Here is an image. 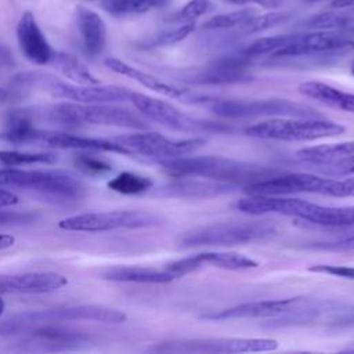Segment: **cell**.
<instances>
[{
  "instance_id": "6da1fadb",
  "label": "cell",
  "mask_w": 354,
  "mask_h": 354,
  "mask_svg": "<svg viewBox=\"0 0 354 354\" xmlns=\"http://www.w3.org/2000/svg\"><path fill=\"white\" fill-rule=\"evenodd\" d=\"M18 113L35 120H46L58 124H94L113 126L131 130H145L148 123L136 112L113 104L102 102H57L15 109Z\"/></svg>"
},
{
  "instance_id": "7a4b0ae2",
  "label": "cell",
  "mask_w": 354,
  "mask_h": 354,
  "mask_svg": "<svg viewBox=\"0 0 354 354\" xmlns=\"http://www.w3.org/2000/svg\"><path fill=\"white\" fill-rule=\"evenodd\" d=\"M158 165L171 177H201L234 187L250 185L270 178L279 171L263 165L235 160L217 155L177 156L159 160Z\"/></svg>"
},
{
  "instance_id": "3957f363",
  "label": "cell",
  "mask_w": 354,
  "mask_h": 354,
  "mask_svg": "<svg viewBox=\"0 0 354 354\" xmlns=\"http://www.w3.org/2000/svg\"><path fill=\"white\" fill-rule=\"evenodd\" d=\"M12 84L19 88H36L47 93L53 98H62L73 102H102L115 104L130 101L131 90L122 86H102V84H77L73 82H65L59 77L39 72L29 71L14 76Z\"/></svg>"
},
{
  "instance_id": "277c9868",
  "label": "cell",
  "mask_w": 354,
  "mask_h": 354,
  "mask_svg": "<svg viewBox=\"0 0 354 354\" xmlns=\"http://www.w3.org/2000/svg\"><path fill=\"white\" fill-rule=\"evenodd\" d=\"M249 195H289V194H321L336 198L354 196V177L326 178L310 173L275 174L270 178L245 187Z\"/></svg>"
},
{
  "instance_id": "5b68a950",
  "label": "cell",
  "mask_w": 354,
  "mask_h": 354,
  "mask_svg": "<svg viewBox=\"0 0 354 354\" xmlns=\"http://www.w3.org/2000/svg\"><path fill=\"white\" fill-rule=\"evenodd\" d=\"M275 232L277 228L266 221H224L188 230L178 236L177 243L183 248L243 245L267 239Z\"/></svg>"
},
{
  "instance_id": "8992f818",
  "label": "cell",
  "mask_w": 354,
  "mask_h": 354,
  "mask_svg": "<svg viewBox=\"0 0 354 354\" xmlns=\"http://www.w3.org/2000/svg\"><path fill=\"white\" fill-rule=\"evenodd\" d=\"M246 136L264 140L278 141H315L321 138H329L340 136L346 131V127L340 123L319 118H271L254 124L248 126Z\"/></svg>"
},
{
  "instance_id": "52a82bcc",
  "label": "cell",
  "mask_w": 354,
  "mask_h": 354,
  "mask_svg": "<svg viewBox=\"0 0 354 354\" xmlns=\"http://www.w3.org/2000/svg\"><path fill=\"white\" fill-rule=\"evenodd\" d=\"M206 104L217 116L225 119H253L261 116H293V118H319L311 106L289 101L286 98H266V100H218L205 98Z\"/></svg>"
},
{
  "instance_id": "ba28073f",
  "label": "cell",
  "mask_w": 354,
  "mask_h": 354,
  "mask_svg": "<svg viewBox=\"0 0 354 354\" xmlns=\"http://www.w3.org/2000/svg\"><path fill=\"white\" fill-rule=\"evenodd\" d=\"M18 187L51 196L76 198L83 191L82 183L64 170H24L0 167V187Z\"/></svg>"
},
{
  "instance_id": "9c48e42d",
  "label": "cell",
  "mask_w": 354,
  "mask_h": 354,
  "mask_svg": "<svg viewBox=\"0 0 354 354\" xmlns=\"http://www.w3.org/2000/svg\"><path fill=\"white\" fill-rule=\"evenodd\" d=\"M162 224V217L145 210L88 212L65 217L58 227L65 231L102 232L120 228H148Z\"/></svg>"
},
{
  "instance_id": "30bf717a",
  "label": "cell",
  "mask_w": 354,
  "mask_h": 354,
  "mask_svg": "<svg viewBox=\"0 0 354 354\" xmlns=\"http://www.w3.org/2000/svg\"><path fill=\"white\" fill-rule=\"evenodd\" d=\"M130 102L136 106L140 113H142L147 119L153 120L170 130L183 131V133H210V131H224L228 130V126L220 122L203 120L199 118L189 116L176 108L174 105L158 100L142 93L131 91Z\"/></svg>"
},
{
  "instance_id": "8fae6325",
  "label": "cell",
  "mask_w": 354,
  "mask_h": 354,
  "mask_svg": "<svg viewBox=\"0 0 354 354\" xmlns=\"http://www.w3.org/2000/svg\"><path fill=\"white\" fill-rule=\"evenodd\" d=\"M127 152V155H138L149 162L158 163L163 159L188 155L205 145L203 138H178L171 140L160 133L140 131L112 137Z\"/></svg>"
},
{
  "instance_id": "7c38bea8",
  "label": "cell",
  "mask_w": 354,
  "mask_h": 354,
  "mask_svg": "<svg viewBox=\"0 0 354 354\" xmlns=\"http://www.w3.org/2000/svg\"><path fill=\"white\" fill-rule=\"evenodd\" d=\"M8 318L22 325L25 332L29 326L37 324H50L61 321H95L116 325L126 322L127 315L118 308L106 307L102 304H75L21 313L11 315Z\"/></svg>"
},
{
  "instance_id": "4fadbf2b",
  "label": "cell",
  "mask_w": 354,
  "mask_h": 354,
  "mask_svg": "<svg viewBox=\"0 0 354 354\" xmlns=\"http://www.w3.org/2000/svg\"><path fill=\"white\" fill-rule=\"evenodd\" d=\"M278 342L268 337H207L173 340L158 347L166 353H259L274 351Z\"/></svg>"
},
{
  "instance_id": "5bb4252c",
  "label": "cell",
  "mask_w": 354,
  "mask_h": 354,
  "mask_svg": "<svg viewBox=\"0 0 354 354\" xmlns=\"http://www.w3.org/2000/svg\"><path fill=\"white\" fill-rule=\"evenodd\" d=\"M354 50V41L342 32L315 30L306 35L290 36L289 41L272 53L274 57H297L314 53L346 55Z\"/></svg>"
},
{
  "instance_id": "9a60e30c",
  "label": "cell",
  "mask_w": 354,
  "mask_h": 354,
  "mask_svg": "<svg viewBox=\"0 0 354 354\" xmlns=\"http://www.w3.org/2000/svg\"><path fill=\"white\" fill-rule=\"evenodd\" d=\"M306 297H288L275 300H257L246 301L228 308L201 315L202 319L225 321V319H243V318H277L288 314L303 304Z\"/></svg>"
},
{
  "instance_id": "2e32d148",
  "label": "cell",
  "mask_w": 354,
  "mask_h": 354,
  "mask_svg": "<svg viewBox=\"0 0 354 354\" xmlns=\"http://www.w3.org/2000/svg\"><path fill=\"white\" fill-rule=\"evenodd\" d=\"M318 205L310 201L299 198H283L279 195H249L248 198L239 199L236 207L252 216L261 214H283L293 216L304 220Z\"/></svg>"
},
{
  "instance_id": "e0dca14e",
  "label": "cell",
  "mask_w": 354,
  "mask_h": 354,
  "mask_svg": "<svg viewBox=\"0 0 354 354\" xmlns=\"http://www.w3.org/2000/svg\"><path fill=\"white\" fill-rule=\"evenodd\" d=\"M203 266H212L223 270H248L256 268L259 264L256 260L236 252H203L194 256H188L167 264L165 268L174 274L177 278L198 270Z\"/></svg>"
},
{
  "instance_id": "ac0fdd59",
  "label": "cell",
  "mask_w": 354,
  "mask_h": 354,
  "mask_svg": "<svg viewBox=\"0 0 354 354\" xmlns=\"http://www.w3.org/2000/svg\"><path fill=\"white\" fill-rule=\"evenodd\" d=\"M17 40L26 59L36 65H48L54 50L30 11H25L17 24Z\"/></svg>"
},
{
  "instance_id": "d6986e66",
  "label": "cell",
  "mask_w": 354,
  "mask_h": 354,
  "mask_svg": "<svg viewBox=\"0 0 354 354\" xmlns=\"http://www.w3.org/2000/svg\"><path fill=\"white\" fill-rule=\"evenodd\" d=\"M105 65L113 71L115 73H119V75H123V76H127L133 80H136L137 83H140L141 86L155 91V93H159L162 95H166L169 98H174V100H178V101H184V102H188V100H192L191 102L195 101V97L196 94H191L188 90L185 88H181V87H177L174 84H170L167 82H163L160 79H158L156 76L153 75H149L147 72H142L129 64H126L124 61L119 59V58H115V57H108L105 58Z\"/></svg>"
},
{
  "instance_id": "ffe728a7",
  "label": "cell",
  "mask_w": 354,
  "mask_h": 354,
  "mask_svg": "<svg viewBox=\"0 0 354 354\" xmlns=\"http://www.w3.org/2000/svg\"><path fill=\"white\" fill-rule=\"evenodd\" d=\"M76 24L84 51L90 57L100 55L106 44V25L104 19L95 11L77 6Z\"/></svg>"
},
{
  "instance_id": "44dd1931",
  "label": "cell",
  "mask_w": 354,
  "mask_h": 354,
  "mask_svg": "<svg viewBox=\"0 0 354 354\" xmlns=\"http://www.w3.org/2000/svg\"><path fill=\"white\" fill-rule=\"evenodd\" d=\"M236 187L213 180H201L195 177H176L166 189V195L177 198H213L232 192Z\"/></svg>"
},
{
  "instance_id": "7402d4cb",
  "label": "cell",
  "mask_w": 354,
  "mask_h": 354,
  "mask_svg": "<svg viewBox=\"0 0 354 354\" xmlns=\"http://www.w3.org/2000/svg\"><path fill=\"white\" fill-rule=\"evenodd\" d=\"M101 278L112 282H134V283H167L177 277L166 268H149L138 266H115L104 270Z\"/></svg>"
},
{
  "instance_id": "603a6c76",
  "label": "cell",
  "mask_w": 354,
  "mask_h": 354,
  "mask_svg": "<svg viewBox=\"0 0 354 354\" xmlns=\"http://www.w3.org/2000/svg\"><path fill=\"white\" fill-rule=\"evenodd\" d=\"M299 91L304 97L315 100L324 105L342 109L344 112H354V94L342 91L324 82H304L299 86Z\"/></svg>"
},
{
  "instance_id": "cb8c5ba5",
  "label": "cell",
  "mask_w": 354,
  "mask_h": 354,
  "mask_svg": "<svg viewBox=\"0 0 354 354\" xmlns=\"http://www.w3.org/2000/svg\"><path fill=\"white\" fill-rule=\"evenodd\" d=\"M48 65L73 83L86 86L100 84V80L90 72V69L82 61L68 53L53 51Z\"/></svg>"
},
{
  "instance_id": "d4e9b609",
  "label": "cell",
  "mask_w": 354,
  "mask_h": 354,
  "mask_svg": "<svg viewBox=\"0 0 354 354\" xmlns=\"http://www.w3.org/2000/svg\"><path fill=\"white\" fill-rule=\"evenodd\" d=\"M350 153H354V141L306 147L296 152V158L304 163L319 167Z\"/></svg>"
},
{
  "instance_id": "484cf974",
  "label": "cell",
  "mask_w": 354,
  "mask_h": 354,
  "mask_svg": "<svg viewBox=\"0 0 354 354\" xmlns=\"http://www.w3.org/2000/svg\"><path fill=\"white\" fill-rule=\"evenodd\" d=\"M252 80V76L245 72V69H234L221 66L217 64L194 73L188 82L198 84H236L246 83Z\"/></svg>"
},
{
  "instance_id": "4316f807",
  "label": "cell",
  "mask_w": 354,
  "mask_h": 354,
  "mask_svg": "<svg viewBox=\"0 0 354 354\" xmlns=\"http://www.w3.org/2000/svg\"><path fill=\"white\" fill-rule=\"evenodd\" d=\"M306 221L324 227L354 225V206H321L318 205Z\"/></svg>"
},
{
  "instance_id": "83f0119b",
  "label": "cell",
  "mask_w": 354,
  "mask_h": 354,
  "mask_svg": "<svg viewBox=\"0 0 354 354\" xmlns=\"http://www.w3.org/2000/svg\"><path fill=\"white\" fill-rule=\"evenodd\" d=\"M153 181L147 177L131 171H122L108 181V188L123 195H138L148 191Z\"/></svg>"
},
{
  "instance_id": "f1b7e54d",
  "label": "cell",
  "mask_w": 354,
  "mask_h": 354,
  "mask_svg": "<svg viewBox=\"0 0 354 354\" xmlns=\"http://www.w3.org/2000/svg\"><path fill=\"white\" fill-rule=\"evenodd\" d=\"M57 162L54 152H24V151H0V165L4 167H15L24 165L46 163L51 165Z\"/></svg>"
},
{
  "instance_id": "f546056e",
  "label": "cell",
  "mask_w": 354,
  "mask_h": 354,
  "mask_svg": "<svg viewBox=\"0 0 354 354\" xmlns=\"http://www.w3.org/2000/svg\"><path fill=\"white\" fill-rule=\"evenodd\" d=\"M253 8H241L236 11H231L227 14H218L212 18H209L205 24L203 28L206 29H227L232 28L239 24H245L248 19H250L254 15Z\"/></svg>"
},
{
  "instance_id": "4dcf8cb0",
  "label": "cell",
  "mask_w": 354,
  "mask_h": 354,
  "mask_svg": "<svg viewBox=\"0 0 354 354\" xmlns=\"http://www.w3.org/2000/svg\"><path fill=\"white\" fill-rule=\"evenodd\" d=\"M350 24H351L350 15L326 11V12L313 15L306 22V26L310 29H314V30H336V29L346 28Z\"/></svg>"
},
{
  "instance_id": "1f68e13d",
  "label": "cell",
  "mask_w": 354,
  "mask_h": 354,
  "mask_svg": "<svg viewBox=\"0 0 354 354\" xmlns=\"http://www.w3.org/2000/svg\"><path fill=\"white\" fill-rule=\"evenodd\" d=\"M288 18H289V14L279 12V11H270L263 15H253L250 19L245 22L246 30L248 33H259L285 22Z\"/></svg>"
},
{
  "instance_id": "d6a6232c",
  "label": "cell",
  "mask_w": 354,
  "mask_h": 354,
  "mask_svg": "<svg viewBox=\"0 0 354 354\" xmlns=\"http://www.w3.org/2000/svg\"><path fill=\"white\" fill-rule=\"evenodd\" d=\"M290 36H266V37H260L256 39L254 41H252L246 50H245V55L250 57V55H263V54H268V53H274L278 48H281L282 46H285L289 41Z\"/></svg>"
},
{
  "instance_id": "836d02e7",
  "label": "cell",
  "mask_w": 354,
  "mask_h": 354,
  "mask_svg": "<svg viewBox=\"0 0 354 354\" xmlns=\"http://www.w3.org/2000/svg\"><path fill=\"white\" fill-rule=\"evenodd\" d=\"M73 163L76 169L88 176H102L112 170V166L108 162L90 155H79L75 158Z\"/></svg>"
},
{
  "instance_id": "e575fe53",
  "label": "cell",
  "mask_w": 354,
  "mask_h": 354,
  "mask_svg": "<svg viewBox=\"0 0 354 354\" xmlns=\"http://www.w3.org/2000/svg\"><path fill=\"white\" fill-rule=\"evenodd\" d=\"M210 8H212V3L209 0H189L176 14V21L181 24L194 22L196 18L206 14Z\"/></svg>"
},
{
  "instance_id": "d590c367",
  "label": "cell",
  "mask_w": 354,
  "mask_h": 354,
  "mask_svg": "<svg viewBox=\"0 0 354 354\" xmlns=\"http://www.w3.org/2000/svg\"><path fill=\"white\" fill-rule=\"evenodd\" d=\"M318 170L330 177H346L354 174V153L346 155L343 158H339L328 165L319 166Z\"/></svg>"
},
{
  "instance_id": "8d00e7d4",
  "label": "cell",
  "mask_w": 354,
  "mask_h": 354,
  "mask_svg": "<svg viewBox=\"0 0 354 354\" xmlns=\"http://www.w3.org/2000/svg\"><path fill=\"white\" fill-rule=\"evenodd\" d=\"M194 29H195V24L194 22L181 24V26H178V28L173 29V30L165 32L160 36H158L152 41V46H171V44H176V43L184 40L189 33H192Z\"/></svg>"
},
{
  "instance_id": "74e56055",
  "label": "cell",
  "mask_w": 354,
  "mask_h": 354,
  "mask_svg": "<svg viewBox=\"0 0 354 354\" xmlns=\"http://www.w3.org/2000/svg\"><path fill=\"white\" fill-rule=\"evenodd\" d=\"M308 271L318 274H328L332 277H339L344 279L354 281V267L350 266H336V264H315L308 267Z\"/></svg>"
},
{
  "instance_id": "f35d334b",
  "label": "cell",
  "mask_w": 354,
  "mask_h": 354,
  "mask_svg": "<svg viewBox=\"0 0 354 354\" xmlns=\"http://www.w3.org/2000/svg\"><path fill=\"white\" fill-rule=\"evenodd\" d=\"M169 0H127L126 14H144L153 8L165 7Z\"/></svg>"
},
{
  "instance_id": "ab89813d",
  "label": "cell",
  "mask_w": 354,
  "mask_h": 354,
  "mask_svg": "<svg viewBox=\"0 0 354 354\" xmlns=\"http://www.w3.org/2000/svg\"><path fill=\"white\" fill-rule=\"evenodd\" d=\"M311 248L324 250H354V235L343 236L330 242H317L315 245H311Z\"/></svg>"
},
{
  "instance_id": "60d3db41",
  "label": "cell",
  "mask_w": 354,
  "mask_h": 354,
  "mask_svg": "<svg viewBox=\"0 0 354 354\" xmlns=\"http://www.w3.org/2000/svg\"><path fill=\"white\" fill-rule=\"evenodd\" d=\"M126 3L127 0H102V8L109 14L122 15L126 14Z\"/></svg>"
},
{
  "instance_id": "b9f144b4",
  "label": "cell",
  "mask_w": 354,
  "mask_h": 354,
  "mask_svg": "<svg viewBox=\"0 0 354 354\" xmlns=\"http://www.w3.org/2000/svg\"><path fill=\"white\" fill-rule=\"evenodd\" d=\"M30 221V217L26 214H17V213H0V225L3 224H12V223H24Z\"/></svg>"
},
{
  "instance_id": "7bdbcfd3",
  "label": "cell",
  "mask_w": 354,
  "mask_h": 354,
  "mask_svg": "<svg viewBox=\"0 0 354 354\" xmlns=\"http://www.w3.org/2000/svg\"><path fill=\"white\" fill-rule=\"evenodd\" d=\"M15 203H18V196L11 191L0 188V209L12 206Z\"/></svg>"
},
{
  "instance_id": "ee69618b",
  "label": "cell",
  "mask_w": 354,
  "mask_h": 354,
  "mask_svg": "<svg viewBox=\"0 0 354 354\" xmlns=\"http://www.w3.org/2000/svg\"><path fill=\"white\" fill-rule=\"evenodd\" d=\"M329 7L335 8V10L351 8V7H354V0H330Z\"/></svg>"
},
{
  "instance_id": "f6af8a7d",
  "label": "cell",
  "mask_w": 354,
  "mask_h": 354,
  "mask_svg": "<svg viewBox=\"0 0 354 354\" xmlns=\"http://www.w3.org/2000/svg\"><path fill=\"white\" fill-rule=\"evenodd\" d=\"M15 243V238L10 234H0V250L8 249Z\"/></svg>"
},
{
  "instance_id": "bcb514c9",
  "label": "cell",
  "mask_w": 354,
  "mask_h": 354,
  "mask_svg": "<svg viewBox=\"0 0 354 354\" xmlns=\"http://www.w3.org/2000/svg\"><path fill=\"white\" fill-rule=\"evenodd\" d=\"M230 1L234 4H238V6H243V4H249V3H256V4L261 3V0H230Z\"/></svg>"
},
{
  "instance_id": "7dc6e473",
  "label": "cell",
  "mask_w": 354,
  "mask_h": 354,
  "mask_svg": "<svg viewBox=\"0 0 354 354\" xmlns=\"http://www.w3.org/2000/svg\"><path fill=\"white\" fill-rule=\"evenodd\" d=\"M7 98H8V91L0 87V102H4Z\"/></svg>"
},
{
  "instance_id": "c3c4849f",
  "label": "cell",
  "mask_w": 354,
  "mask_h": 354,
  "mask_svg": "<svg viewBox=\"0 0 354 354\" xmlns=\"http://www.w3.org/2000/svg\"><path fill=\"white\" fill-rule=\"evenodd\" d=\"M4 310H6V303H4V300L0 296V315L4 313Z\"/></svg>"
},
{
  "instance_id": "681fc988",
  "label": "cell",
  "mask_w": 354,
  "mask_h": 354,
  "mask_svg": "<svg viewBox=\"0 0 354 354\" xmlns=\"http://www.w3.org/2000/svg\"><path fill=\"white\" fill-rule=\"evenodd\" d=\"M308 3H318V1H326V0H306Z\"/></svg>"
},
{
  "instance_id": "f907efd6",
  "label": "cell",
  "mask_w": 354,
  "mask_h": 354,
  "mask_svg": "<svg viewBox=\"0 0 354 354\" xmlns=\"http://www.w3.org/2000/svg\"><path fill=\"white\" fill-rule=\"evenodd\" d=\"M346 351H353V353H354V346H351V347H347V348H346Z\"/></svg>"
},
{
  "instance_id": "816d5d0a",
  "label": "cell",
  "mask_w": 354,
  "mask_h": 354,
  "mask_svg": "<svg viewBox=\"0 0 354 354\" xmlns=\"http://www.w3.org/2000/svg\"><path fill=\"white\" fill-rule=\"evenodd\" d=\"M351 73L354 75V59H353V62H351Z\"/></svg>"
},
{
  "instance_id": "f5cc1de1",
  "label": "cell",
  "mask_w": 354,
  "mask_h": 354,
  "mask_svg": "<svg viewBox=\"0 0 354 354\" xmlns=\"http://www.w3.org/2000/svg\"><path fill=\"white\" fill-rule=\"evenodd\" d=\"M88 1H94V0H88Z\"/></svg>"
}]
</instances>
